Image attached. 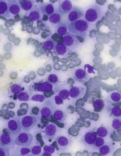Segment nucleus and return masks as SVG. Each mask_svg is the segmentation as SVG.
Returning a JSON list of instances; mask_svg holds the SVG:
<instances>
[{
  "mask_svg": "<svg viewBox=\"0 0 121 156\" xmlns=\"http://www.w3.org/2000/svg\"><path fill=\"white\" fill-rule=\"evenodd\" d=\"M110 99H111V101L113 103H117L119 102L121 99L120 94L117 92H114L110 94Z\"/></svg>",
  "mask_w": 121,
  "mask_h": 156,
  "instance_id": "nucleus-32",
  "label": "nucleus"
},
{
  "mask_svg": "<svg viewBox=\"0 0 121 156\" xmlns=\"http://www.w3.org/2000/svg\"><path fill=\"white\" fill-rule=\"evenodd\" d=\"M53 117L59 123L65 122L67 118V114L66 112L60 109H56L53 113Z\"/></svg>",
  "mask_w": 121,
  "mask_h": 156,
  "instance_id": "nucleus-20",
  "label": "nucleus"
},
{
  "mask_svg": "<svg viewBox=\"0 0 121 156\" xmlns=\"http://www.w3.org/2000/svg\"><path fill=\"white\" fill-rule=\"evenodd\" d=\"M32 113L35 115H38L39 113V109L37 107H34L32 109Z\"/></svg>",
  "mask_w": 121,
  "mask_h": 156,
  "instance_id": "nucleus-44",
  "label": "nucleus"
},
{
  "mask_svg": "<svg viewBox=\"0 0 121 156\" xmlns=\"http://www.w3.org/2000/svg\"><path fill=\"white\" fill-rule=\"evenodd\" d=\"M46 80H48V82L50 83L55 84L58 82V77H57V76L55 75V74H52L46 77Z\"/></svg>",
  "mask_w": 121,
  "mask_h": 156,
  "instance_id": "nucleus-38",
  "label": "nucleus"
},
{
  "mask_svg": "<svg viewBox=\"0 0 121 156\" xmlns=\"http://www.w3.org/2000/svg\"><path fill=\"white\" fill-rule=\"evenodd\" d=\"M18 99L20 101H27L29 100L30 96L27 93L22 92V93H20V94H18Z\"/></svg>",
  "mask_w": 121,
  "mask_h": 156,
  "instance_id": "nucleus-36",
  "label": "nucleus"
},
{
  "mask_svg": "<svg viewBox=\"0 0 121 156\" xmlns=\"http://www.w3.org/2000/svg\"><path fill=\"white\" fill-rule=\"evenodd\" d=\"M58 96L63 100H66L69 97V91L67 89L61 90L59 93Z\"/></svg>",
  "mask_w": 121,
  "mask_h": 156,
  "instance_id": "nucleus-33",
  "label": "nucleus"
},
{
  "mask_svg": "<svg viewBox=\"0 0 121 156\" xmlns=\"http://www.w3.org/2000/svg\"><path fill=\"white\" fill-rule=\"evenodd\" d=\"M23 90V88L21 87H20L18 84H13L11 87V90L12 92L15 94H18L22 92V90Z\"/></svg>",
  "mask_w": 121,
  "mask_h": 156,
  "instance_id": "nucleus-35",
  "label": "nucleus"
},
{
  "mask_svg": "<svg viewBox=\"0 0 121 156\" xmlns=\"http://www.w3.org/2000/svg\"><path fill=\"white\" fill-rule=\"evenodd\" d=\"M102 12L100 7L97 5H91L89 8L87 9L85 13L84 18L87 22L93 23L99 20L102 18Z\"/></svg>",
  "mask_w": 121,
  "mask_h": 156,
  "instance_id": "nucleus-2",
  "label": "nucleus"
},
{
  "mask_svg": "<svg viewBox=\"0 0 121 156\" xmlns=\"http://www.w3.org/2000/svg\"><path fill=\"white\" fill-rule=\"evenodd\" d=\"M58 133V129L55 124L50 123L47 125L44 131V138L46 140L50 141L56 136Z\"/></svg>",
  "mask_w": 121,
  "mask_h": 156,
  "instance_id": "nucleus-12",
  "label": "nucleus"
},
{
  "mask_svg": "<svg viewBox=\"0 0 121 156\" xmlns=\"http://www.w3.org/2000/svg\"><path fill=\"white\" fill-rule=\"evenodd\" d=\"M73 8L72 3L69 1H63L60 2L59 4V10L61 14H64V13H67L71 12Z\"/></svg>",
  "mask_w": 121,
  "mask_h": 156,
  "instance_id": "nucleus-19",
  "label": "nucleus"
},
{
  "mask_svg": "<svg viewBox=\"0 0 121 156\" xmlns=\"http://www.w3.org/2000/svg\"><path fill=\"white\" fill-rule=\"evenodd\" d=\"M53 88V86L51 83L47 82V81H45V82H43L42 83L39 84L36 87V90L39 91V92L46 93V92H50V91H51Z\"/></svg>",
  "mask_w": 121,
  "mask_h": 156,
  "instance_id": "nucleus-23",
  "label": "nucleus"
},
{
  "mask_svg": "<svg viewBox=\"0 0 121 156\" xmlns=\"http://www.w3.org/2000/svg\"><path fill=\"white\" fill-rule=\"evenodd\" d=\"M44 150L49 152L50 154H53L54 153V151H55V148H54V147H53L52 145H50V146H46H46L44 147Z\"/></svg>",
  "mask_w": 121,
  "mask_h": 156,
  "instance_id": "nucleus-42",
  "label": "nucleus"
},
{
  "mask_svg": "<svg viewBox=\"0 0 121 156\" xmlns=\"http://www.w3.org/2000/svg\"><path fill=\"white\" fill-rule=\"evenodd\" d=\"M50 70H51V66H50V65H47L46 66V70L47 71H50Z\"/></svg>",
  "mask_w": 121,
  "mask_h": 156,
  "instance_id": "nucleus-47",
  "label": "nucleus"
},
{
  "mask_svg": "<svg viewBox=\"0 0 121 156\" xmlns=\"http://www.w3.org/2000/svg\"><path fill=\"white\" fill-rule=\"evenodd\" d=\"M86 88L84 85L72 87L69 91V96L73 99H78L84 96L86 93Z\"/></svg>",
  "mask_w": 121,
  "mask_h": 156,
  "instance_id": "nucleus-11",
  "label": "nucleus"
},
{
  "mask_svg": "<svg viewBox=\"0 0 121 156\" xmlns=\"http://www.w3.org/2000/svg\"><path fill=\"white\" fill-rule=\"evenodd\" d=\"M30 152V150L29 148H27V147H24L20 150V154L22 155H25L29 154Z\"/></svg>",
  "mask_w": 121,
  "mask_h": 156,
  "instance_id": "nucleus-41",
  "label": "nucleus"
},
{
  "mask_svg": "<svg viewBox=\"0 0 121 156\" xmlns=\"http://www.w3.org/2000/svg\"><path fill=\"white\" fill-rule=\"evenodd\" d=\"M9 115H12V116H11L12 117H13V116H14V113H13L12 111H11V112H9Z\"/></svg>",
  "mask_w": 121,
  "mask_h": 156,
  "instance_id": "nucleus-48",
  "label": "nucleus"
},
{
  "mask_svg": "<svg viewBox=\"0 0 121 156\" xmlns=\"http://www.w3.org/2000/svg\"><path fill=\"white\" fill-rule=\"evenodd\" d=\"M31 100L34 101H38V102L42 103L45 100V97L42 94H35L31 98Z\"/></svg>",
  "mask_w": 121,
  "mask_h": 156,
  "instance_id": "nucleus-37",
  "label": "nucleus"
},
{
  "mask_svg": "<svg viewBox=\"0 0 121 156\" xmlns=\"http://www.w3.org/2000/svg\"><path fill=\"white\" fill-rule=\"evenodd\" d=\"M33 141L32 134L28 133H20L15 138V145L21 147H28L31 145Z\"/></svg>",
  "mask_w": 121,
  "mask_h": 156,
  "instance_id": "nucleus-5",
  "label": "nucleus"
},
{
  "mask_svg": "<svg viewBox=\"0 0 121 156\" xmlns=\"http://www.w3.org/2000/svg\"><path fill=\"white\" fill-rule=\"evenodd\" d=\"M107 111L109 113L110 117H120L121 115V109L120 107H113L112 105H108V107H107Z\"/></svg>",
  "mask_w": 121,
  "mask_h": 156,
  "instance_id": "nucleus-24",
  "label": "nucleus"
},
{
  "mask_svg": "<svg viewBox=\"0 0 121 156\" xmlns=\"http://www.w3.org/2000/svg\"><path fill=\"white\" fill-rule=\"evenodd\" d=\"M15 141L8 134L3 133L0 135V146L8 149H13L14 147Z\"/></svg>",
  "mask_w": 121,
  "mask_h": 156,
  "instance_id": "nucleus-14",
  "label": "nucleus"
},
{
  "mask_svg": "<svg viewBox=\"0 0 121 156\" xmlns=\"http://www.w3.org/2000/svg\"><path fill=\"white\" fill-rule=\"evenodd\" d=\"M41 150L42 149L39 146V145H35V146L32 147L31 152L33 155H39L40 153H41Z\"/></svg>",
  "mask_w": 121,
  "mask_h": 156,
  "instance_id": "nucleus-39",
  "label": "nucleus"
},
{
  "mask_svg": "<svg viewBox=\"0 0 121 156\" xmlns=\"http://www.w3.org/2000/svg\"><path fill=\"white\" fill-rule=\"evenodd\" d=\"M57 44V43L55 40H54L52 38H49L44 42L43 47L45 48V50H48V51H50V50H53V48H55Z\"/></svg>",
  "mask_w": 121,
  "mask_h": 156,
  "instance_id": "nucleus-28",
  "label": "nucleus"
},
{
  "mask_svg": "<svg viewBox=\"0 0 121 156\" xmlns=\"http://www.w3.org/2000/svg\"><path fill=\"white\" fill-rule=\"evenodd\" d=\"M9 155V149L0 146V156Z\"/></svg>",
  "mask_w": 121,
  "mask_h": 156,
  "instance_id": "nucleus-40",
  "label": "nucleus"
},
{
  "mask_svg": "<svg viewBox=\"0 0 121 156\" xmlns=\"http://www.w3.org/2000/svg\"><path fill=\"white\" fill-rule=\"evenodd\" d=\"M61 14L59 11H56L53 14L49 16L48 20L52 24L56 25L61 22Z\"/></svg>",
  "mask_w": 121,
  "mask_h": 156,
  "instance_id": "nucleus-26",
  "label": "nucleus"
},
{
  "mask_svg": "<svg viewBox=\"0 0 121 156\" xmlns=\"http://www.w3.org/2000/svg\"><path fill=\"white\" fill-rule=\"evenodd\" d=\"M55 141L59 146V150L64 151L68 149L73 144V140L71 137L63 135H59L55 139Z\"/></svg>",
  "mask_w": 121,
  "mask_h": 156,
  "instance_id": "nucleus-7",
  "label": "nucleus"
},
{
  "mask_svg": "<svg viewBox=\"0 0 121 156\" xmlns=\"http://www.w3.org/2000/svg\"><path fill=\"white\" fill-rule=\"evenodd\" d=\"M55 107L52 101H45L42 108L40 110V114L45 118H49L55 111Z\"/></svg>",
  "mask_w": 121,
  "mask_h": 156,
  "instance_id": "nucleus-9",
  "label": "nucleus"
},
{
  "mask_svg": "<svg viewBox=\"0 0 121 156\" xmlns=\"http://www.w3.org/2000/svg\"><path fill=\"white\" fill-rule=\"evenodd\" d=\"M9 108H14L15 107V104L13 103H9Z\"/></svg>",
  "mask_w": 121,
  "mask_h": 156,
  "instance_id": "nucleus-45",
  "label": "nucleus"
},
{
  "mask_svg": "<svg viewBox=\"0 0 121 156\" xmlns=\"http://www.w3.org/2000/svg\"><path fill=\"white\" fill-rule=\"evenodd\" d=\"M63 44L72 51H74L78 48L80 42L76 36L70 32H67L63 38Z\"/></svg>",
  "mask_w": 121,
  "mask_h": 156,
  "instance_id": "nucleus-3",
  "label": "nucleus"
},
{
  "mask_svg": "<svg viewBox=\"0 0 121 156\" xmlns=\"http://www.w3.org/2000/svg\"><path fill=\"white\" fill-rule=\"evenodd\" d=\"M114 149V145L112 142H110L108 144H104L102 147L99 149V152L100 155H107L109 154L112 153V151Z\"/></svg>",
  "mask_w": 121,
  "mask_h": 156,
  "instance_id": "nucleus-21",
  "label": "nucleus"
},
{
  "mask_svg": "<svg viewBox=\"0 0 121 156\" xmlns=\"http://www.w3.org/2000/svg\"><path fill=\"white\" fill-rule=\"evenodd\" d=\"M2 74H3V73L2 72V71H0V76H2Z\"/></svg>",
  "mask_w": 121,
  "mask_h": 156,
  "instance_id": "nucleus-49",
  "label": "nucleus"
},
{
  "mask_svg": "<svg viewBox=\"0 0 121 156\" xmlns=\"http://www.w3.org/2000/svg\"><path fill=\"white\" fill-rule=\"evenodd\" d=\"M20 121L22 130L25 132H28L33 129L38 122L36 117L32 115H25L20 119Z\"/></svg>",
  "mask_w": 121,
  "mask_h": 156,
  "instance_id": "nucleus-4",
  "label": "nucleus"
},
{
  "mask_svg": "<svg viewBox=\"0 0 121 156\" xmlns=\"http://www.w3.org/2000/svg\"><path fill=\"white\" fill-rule=\"evenodd\" d=\"M104 106H105V103H104V101L102 99H97L94 101L93 103V107L94 108V111H97V112H100L102 111Z\"/></svg>",
  "mask_w": 121,
  "mask_h": 156,
  "instance_id": "nucleus-30",
  "label": "nucleus"
},
{
  "mask_svg": "<svg viewBox=\"0 0 121 156\" xmlns=\"http://www.w3.org/2000/svg\"><path fill=\"white\" fill-rule=\"evenodd\" d=\"M8 128L9 129L10 133L13 135H18L20 133L22 127L21 121H20V118L19 116H17L8 121Z\"/></svg>",
  "mask_w": 121,
  "mask_h": 156,
  "instance_id": "nucleus-6",
  "label": "nucleus"
},
{
  "mask_svg": "<svg viewBox=\"0 0 121 156\" xmlns=\"http://www.w3.org/2000/svg\"><path fill=\"white\" fill-rule=\"evenodd\" d=\"M72 52V50L67 48L63 43L57 44L55 48L53 50V53L57 56L66 58Z\"/></svg>",
  "mask_w": 121,
  "mask_h": 156,
  "instance_id": "nucleus-8",
  "label": "nucleus"
},
{
  "mask_svg": "<svg viewBox=\"0 0 121 156\" xmlns=\"http://www.w3.org/2000/svg\"><path fill=\"white\" fill-rule=\"evenodd\" d=\"M0 16L5 17L7 19L11 18V13L9 12L7 2L1 0H0Z\"/></svg>",
  "mask_w": 121,
  "mask_h": 156,
  "instance_id": "nucleus-22",
  "label": "nucleus"
},
{
  "mask_svg": "<svg viewBox=\"0 0 121 156\" xmlns=\"http://www.w3.org/2000/svg\"><path fill=\"white\" fill-rule=\"evenodd\" d=\"M20 3V7L24 11H30L34 6V2L29 1V0H22V1H18Z\"/></svg>",
  "mask_w": 121,
  "mask_h": 156,
  "instance_id": "nucleus-27",
  "label": "nucleus"
},
{
  "mask_svg": "<svg viewBox=\"0 0 121 156\" xmlns=\"http://www.w3.org/2000/svg\"><path fill=\"white\" fill-rule=\"evenodd\" d=\"M112 127L114 129L117 130L119 129L121 127V121L120 119H114L112 121Z\"/></svg>",
  "mask_w": 121,
  "mask_h": 156,
  "instance_id": "nucleus-34",
  "label": "nucleus"
},
{
  "mask_svg": "<svg viewBox=\"0 0 121 156\" xmlns=\"http://www.w3.org/2000/svg\"><path fill=\"white\" fill-rule=\"evenodd\" d=\"M67 29L72 34L85 38L87 33L89 31L90 23L85 19L78 20L77 21L69 23L67 25Z\"/></svg>",
  "mask_w": 121,
  "mask_h": 156,
  "instance_id": "nucleus-1",
  "label": "nucleus"
},
{
  "mask_svg": "<svg viewBox=\"0 0 121 156\" xmlns=\"http://www.w3.org/2000/svg\"><path fill=\"white\" fill-rule=\"evenodd\" d=\"M73 79L77 82L80 83H84L88 81L90 76L85 70L81 69H78L73 70Z\"/></svg>",
  "mask_w": 121,
  "mask_h": 156,
  "instance_id": "nucleus-10",
  "label": "nucleus"
},
{
  "mask_svg": "<svg viewBox=\"0 0 121 156\" xmlns=\"http://www.w3.org/2000/svg\"><path fill=\"white\" fill-rule=\"evenodd\" d=\"M29 79V77L28 76H26L24 77V80H25L26 83H29L30 82V79Z\"/></svg>",
  "mask_w": 121,
  "mask_h": 156,
  "instance_id": "nucleus-46",
  "label": "nucleus"
},
{
  "mask_svg": "<svg viewBox=\"0 0 121 156\" xmlns=\"http://www.w3.org/2000/svg\"><path fill=\"white\" fill-rule=\"evenodd\" d=\"M40 12L44 16H49L55 12V7L50 3H43L40 7Z\"/></svg>",
  "mask_w": 121,
  "mask_h": 156,
  "instance_id": "nucleus-17",
  "label": "nucleus"
},
{
  "mask_svg": "<svg viewBox=\"0 0 121 156\" xmlns=\"http://www.w3.org/2000/svg\"><path fill=\"white\" fill-rule=\"evenodd\" d=\"M8 9L9 13L12 15H17L20 11V7L18 1L11 0V1H7Z\"/></svg>",
  "mask_w": 121,
  "mask_h": 156,
  "instance_id": "nucleus-18",
  "label": "nucleus"
},
{
  "mask_svg": "<svg viewBox=\"0 0 121 156\" xmlns=\"http://www.w3.org/2000/svg\"><path fill=\"white\" fill-rule=\"evenodd\" d=\"M104 144H105V141H104L103 137H97L94 145H92L93 150H99Z\"/></svg>",
  "mask_w": 121,
  "mask_h": 156,
  "instance_id": "nucleus-31",
  "label": "nucleus"
},
{
  "mask_svg": "<svg viewBox=\"0 0 121 156\" xmlns=\"http://www.w3.org/2000/svg\"><path fill=\"white\" fill-rule=\"evenodd\" d=\"M55 102L57 105L63 104V99H61V98L59 96H55Z\"/></svg>",
  "mask_w": 121,
  "mask_h": 156,
  "instance_id": "nucleus-43",
  "label": "nucleus"
},
{
  "mask_svg": "<svg viewBox=\"0 0 121 156\" xmlns=\"http://www.w3.org/2000/svg\"><path fill=\"white\" fill-rule=\"evenodd\" d=\"M83 16V13L82 9L77 6H73L71 12L68 14V20L70 22L77 21Z\"/></svg>",
  "mask_w": 121,
  "mask_h": 156,
  "instance_id": "nucleus-15",
  "label": "nucleus"
},
{
  "mask_svg": "<svg viewBox=\"0 0 121 156\" xmlns=\"http://www.w3.org/2000/svg\"><path fill=\"white\" fill-rule=\"evenodd\" d=\"M110 132L109 129L103 126L98 127L96 130V134L98 135L99 137H107L108 135H110Z\"/></svg>",
  "mask_w": 121,
  "mask_h": 156,
  "instance_id": "nucleus-29",
  "label": "nucleus"
},
{
  "mask_svg": "<svg viewBox=\"0 0 121 156\" xmlns=\"http://www.w3.org/2000/svg\"><path fill=\"white\" fill-rule=\"evenodd\" d=\"M97 138V135L92 131H87L82 138V144L86 147H91L94 145Z\"/></svg>",
  "mask_w": 121,
  "mask_h": 156,
  "instance_id": "nucleus-13",
  "label": "nucleus"
},
{
  "mask_svg": "<svg viewBox=\"0 0 121 156\" xmlns=\"http://www.w3.org/2000/svg\"><path fill=\"white\" fill-rule=\"evenodd\" d=\"M28 18L32 21H38L42 18V13L40 12V7L38 5L33 6V8L30 10L28 13Z\"/></svg>",
  "mask_w": 121,
  "mask_h": 156,
  "instance_id": "nucleus-16",
  "label": "nucleus"
},
{
  "mask_svg": "<svg viewBox=\"0 0 121 156\" xmlns=\"http://www.w3.org/2000/svg\"><path fill=\"white\" fill-rule=\"evenodd\" d=\"M67 23L60 22L58 23V26L56 28V32L59 36H64L67 32Z\"/></svg>",
  "mask_w": 121,
  "mask_h": 156,
  "instance_id": "nucleus-25",
  "label": "nucleus"
}]
</instances>
